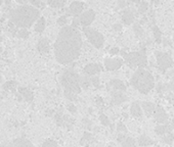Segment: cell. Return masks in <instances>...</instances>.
<instances>
[{
  "label": "cell",
  "instance_id": "obj_1",
  "mask_svg": "<svg viewBox=\"0 0 174 147\" xmlns=\"http://www.w3.org/2000/svg\"><path fill=\"white\" fill-rule=\"evenodd\" d=\"M82 48V37L77 29L65 26L61 29L54 43L55 59L61 64H68L76 60Z\"/></svg>",
  "mask_w": 174,
  "mask_h": 147
},
{
  "label": "cell",
  "instance_id": "obj_2",
  "mask_svg": "<svg viewBox=\"0 0 174 147\" xmlns=\"http://www.w3.org/2000/svg\"><path fill=\"white\" fill-rule=\"evenodd\" d=\"M40 11L32 5L22 4L17 8L10 10L9 20L10 23L16 27L27 29L30 28L36 20L39 19Z\"/></svg>",
  "mask_w": 174,
  "mask_h": 147
},
{
  "label": "cell",
  "instance_id": "obj_3",
  "mask_svg": "<svg viewBox=\"0 0 174 147\" xmlns=\"http://www.w3.org/2000/svg\"><path fill=\"white\" fill-rule=\"evenodd\" d=\"M80 76L74 70H67L61 77V84L64 88V93L66 98L71 101H75L77 99V94L81 92Z\"/></svg>",
  "mask_w": 174,
  "mask_h": 147
},
{
  "label": "cell",
  "instance_id": "obj_4",
  "mask_svg": "<svg viewBox=\"0 0 174 147\" xmlns=\"http://www.w3.org/2000/svg\"><path fill=\"white\" fill-rule=\"evenodd\" d=\"M130 84L138 92L147 94L155 87V79L144 67H137L130 79Z\"/></svg>",
  "mask_w": 174,
  "mask_h": 147
},
{
  "label": "cell",
  "instance_id": "obj_5",
  "mask_svg": "<svg viewBox=\"0 0 174 147\" xmlns=\"http://www.w3.org/2000/svg\"><path fill=\"white\" fill-rule=\"evenodd\" d=\"M121 54L124 57L126 63L130 67H146L147 66V58L146 49H141L139 51L129 52L126 53L124 51H121Z\"/></svg>",
  "mask_w": 174,
  "mask_h": 147
},
{
  "label": "cell",
  "instance_id": "obj_6",
  "mask_svg": "<svg viewBox=\"0 0 174 147\" xmlns=\"http://www.w3.org/2000/svg\"><path fill=\"white\" fill-rule=\"evenodd\" d=\"M83 33L88 39V41L95 47L96 49H101L104 46L105 43V38L102 36V34L99 33L98 31L94 30L92 28L89 27H84L83 28Z\"/></svg>",
  "mask_w": 174,
  "mask_h": 147
},
{
  "label": "cell",
  "instance_id": "obj_7",
  "mask_svg": "<svg viewBox=\"0 0 174 147\" xmlns=\"http://www.w3.org/2000/svg\"><path fill=\"white\" fill-rule=\"evenodd\" d=\"M156 60H157L158 67L161 72L165 73L169 67L172 66L173 59L170 54L166 53V52H161V51H156Z\"/></svg>",
  "mask_w": 174,
  "mask_h": 147
},
{
  "label": "cell",
  "instance_id": "obj_8",
  "mask_svg": "<svg viewBox=\"0 0 174 147\" xmlns=\"http://www.w3.org/2000/svg\"><path fill=\"white\" fill-rule=\"evenodd\" d=\"M94 19H95V13L92 9L84 11L83 13H81L79 16V22H80V25H82L83 27L90 26L94 20Z\"/></svg>",
  "mask_w": 174,
  "mask_h": 147
},
{
  "label": "cell",
  "instance_id": "obj_9",
  "mask_svg": "<svg viewBox=\"0 0 174 147\" xmlns=\"http://www.w3.org/2000/svg\"><path fill=\"white\" fill-rule=\"evenodd\" d=\"M124 61L122 58H106L105 59V67L108 70H119L123 66Z\"/></svg>",
  "mask_w": 174,
  "mask_h": 147
},
{
  "label": "cell",
  "instance_id": "obj_10",
  "mask_svg": "<svg viewBox=\"0 0 174 147\" xmlns=\"http://www.w3.org/2000/svg\"><path fill=\"white\" fill-rule=\"evenodd\" d=\"M111 96H112V104H115V105H119L128 100V97L126 96L122 91L112 90Z\"/></svg>",
  "mask_w": 174,
  "mask_h": 147
},
{
  "label": "cell",
  "instance_id": "obj_11",
  "mask_svg": "<svg viewBox=\"0 0 174 147\" xmlns=\"http://www.w3.org/2000/svg\"><path fill=\"white\" fill-rule=\"evenodd\" d=\"M154 117L158 124H165L168 122V114L161 106H156L154 111Z\"/></svg>",
  "mask_w": 174,
  "mask_h": 147
},
{
  "label": "cell",
  "instance_id": "obj_12",
  "mask_svg": "<svg viewBox=\"0 0 174 147\" xmlns=\"http://www.w3.org/2000/svg\"><path fill=\"white\" fill-rule=\"evenodd\" d=\"M85 7V4L81 1H74L70 4L69 6V13L74 16H78L82 13Z\"/></svg>",
  "mask_w": 174,
  "mask_h": 147
},
{
  "label": "cell",
  "instance_id": "obj_13",
  "mask_svg": "<svg viewBox=\"0 0 174 147\" xmlns=\"http://www.w3.org/2000/svg\"><path fill=\"white\" fill-rule=\"evenodd\" d=\"M102 66L99 63H88L86 66L84 67V73L85 75L88 76H95L97 74L102 72Z\"/></svg>",
  "mask_w": 174,
  "mask_h": 147
},
{
  "label": "cell",
  "instance_id": "obj_14",
  "mask_svg": "<svg viewBox=\"0 0 174 147\" xmlns=\"http://www.w3.org/2000/svg\"><path fill=\"white\" fill-rule=\"evenodd\" d=\"M135 20V14L133 13V10L131 8H126L125 10L123 11L122 14V22L125 25H132L134 23Z\"/></svg>",
  "mask_w": 174,
  "mask_h": 147
},
{
  "label": "cell",
  "instance_id": "obj_15",
  "mask_svg": "<svg viewBox=\"0 0 174 147\" xmlns=\"http://www.w3.org/2000/svg\"><path fill=\"white\" fill-rule=\"evenodd\" d=\"M172 130L173 129L171 127V125L168 124V123H165V124H159L157 127L155 128L156 134L160 135V136H164L165 134L169 133V132H171Z\"/></svg>",
  "mask_w": 174,
  "mask_h": 147
},
{
  "label": "cell",
  "instance_id": "obj_16",
  "mask_svg": "<svg viewBox=\"0 0 174 147\" xmlns=\"http://www.w3.org/2000/svg\"><path fill=\"white\" fill-rule=\"evenodd\" d=\"M110 87L113 90L122 91V92H125V91H126L125 84H124L121 80H118V79H115V80L110 81V83L108 84V88H110Z\"/></svg>",
  "mask_w": 174,
  "mask_h": 147
},
{
  "label": "cell",
  "instance_id": "obj_17",
  "mask_svg": "<svg viewBox=\"0 0 174 147\" xmlns=\"http://www.w3.org/2000/svg\"><path fill=\"white\" fill-rule=\"evenodd\" d=\"M10 147H35L33 145V143L31 141H29L28 139H25V138H19V139L14 140L13 143H11Z\"/></svg>",
  "mask_w": 174,
  "mask_h": 147
},
{
  "label": "cell",
  "instance_id": "obj_18",
  "mask_svg": "<svg viewBox=\"0 0 174 147\" xmlns=\"http://www.w3.org/2000/svg\"><path fill=\"white\" fill-rule=\"evenodd\" d=\"M49 46H50L49 45V41L46 38H42L37 44V49L41 53H46V52L49 51Z\"/></svg>",
  "mask_w": 174,
  "mask_h": 147
},
{
  "label": "cell",
  "instance_id": "obj_19",
  "mask_svg": "<svg viewBox=\"0 0 174 147\" xmlns=\"http://www.w3.org/2000/svg\"><path fill=\"white\" fill-rule=\"evenodd\" d=\"M141 108H143V111L144 113L146 114V117H151L155 111V108H156V105L152 102H141Z\"/></svg>",
  "mask_w": 174,
  "mask_h": 147
},
{
  "label": "cell",
  "instance_id": "obj_20",
  "mask_svg": "<svg viewBox=\"0 0 174 147\" xmlns=\"http://www.w3.org/2000/svg\"><path fill=\"white\" fill-rule=\"evenodd\" d=\"M19 93L22 95V97L25 99L26 101L31 102L32 100H33V92H32L31 90H29L28 88L20 87L19 88Z\"/></svg>",
  "mask_w": 174,
  "mask_h": 147
},
{
  "label": "cell",
  "instance_id": "obj_21",
  "mask_svg": "<svg viewBox=\"0 0 174 147\" xmlns=\"http://www.w3.org/2000/svg\"><path fill=\"white\" fill-rule=\"evenodd\" d=\"M130 113L134 117H140L143 113H141V105L138 101H134L131 104L130 107Z\"/></svg>",
  "mask_w": 174,
  "mask_h": 147
},
{
  "label": "cell",
  "instance_id": "obj_22",
  "mask_svg": "<svg viewBox=\"0 0 174 147\" xmlns=\"http://www.w3.org/2000/svg\"><path fill=\"white\" fill-rule=\"evenodd\" d=\"M153 144H154V141H153L150 137H147L146 135H141V136L138 138V145L141 147L151 146Z\"/></svg>",
  "mask_w": 174,
  "mask_h": 147
},
{
  "label": "cell",
  "instance_id": "obj_23",
  "mask_svg": "<svg viewBox=\"0 0 174 147\" xmlns=\"http://www.w3.org/2000/svg\"><path fill=\"white\" fill-rule=\"evenodd\" d=\"M45 27H46L45 19H44V17H39V19L37 20V23L36 25H35L34 30L35 32H37V33H42V32L45 30Z\"/></svg>",
  "mask_w": 174,
  "mask_h": 147
},
{
  "label": "cell",
  "instance_id": "obj_24",
  "mask_svg": "<svg viewBox=\"0 0 174 147\" xmlns=\"http://www.w3.org/2000/svg\"><path fill=\"white\" fill-rule=\"evenodd\" d=\"M79 83H80L81 89L86 90V89H88V87L91 85V79L89 78V76H88V75H85V76H83V77H80Z\"/></svg>",
  "mask_w": 174,
  "mask_h": 147
},
{
  "label": "cell",
  "instance_id": "obj_25",
  "mask_svg": "<svg viewBox=\"0 0 174 147\" xmlns=\"http://www.w3.org/2000/svg\"><path fill=\"white\" fill-rule=\"evenodd\" d=\"M66 2H67V0H47V3H48L49 6H51L52 8L63 7Z\"/></svg>",
  "mask_w": 174,
  "mask_h": 147
},
{
  "label": "cell",
  "instance_id": "obj_26",
  "mask_svg": "<svg viewBox=\"0 0 174 147\" xmlns=\"http://www.w3.org/2000/svg\"><path fill=\"white\" fill-rule=\"evenodd\" d=\"M152 31H153V34H154L156 42H157V43H161L162 42V33H161L160 29H159L157 26H153Z\"/></svg>",
  "mask_w": 174,
  "mask_h": 147
},
{
  "label": "cell",
  "instance_id": "obj_27",
  "mask_svg": "<svg viewBox=\"0 0 174 147\" xmlns=\"http://www.w3.org/2000/svg\"><path fill=\"white\" fill-rule=\"evenodd\" d=\"M132 25H133V31H134V33H135V36L138 37V38L143 37V29L141 28L140 23H133Z\"/></svg>",
  "mask_w": 174,
  "mask_h": 147
},
{
  "label": "cell",
  "instance_id": "obj_28",
  "mask_svg": "<svg viewBox=\"0 0 174 147\" xmlns=\"http://www.w3.org/2000/svg\"><path fill=\"white\" fill-rule=\"evenodd\" d=\"M147 9H149V3H147L146 1H144V0H141L140 3L138 4V8H137V11L139 14H143L146 13Z\"/></svg>",
  "mask_w": 174,
  "mask_h": 147
},
{
  "label": "cell",
  "instance_id": "obj_29",
  "mask_svg": "<svg viewBox=\"0 0 174 147\" xmlns=\"http://www.w3.org/2000/svg\"><path fill=\"white\" fill-rule=\"evenodd\" d=\"M122 147H137V146L133 138L126 137V139L122 142Z\"/></svg>",
  "mask_w": 174,
  "mask_h": 147
},
{
  "label": "cell",
  "instance_id": "obj_30",
  "mask_svg": "<svg viewBox=\"0 0 174 147\" xmlns=\"http://www.w3.org/2000/svg\"><path fill=\"white\" fill-rule=\"evenodd\" d=\"M17 87V83L14 81H9L3 84V89L6 91H13Z\"/></svg>",
  "mask_w": 174,
  "mask_h": 147
},
{
  "label": "cell",
  "instance_id": "obj_31",
  "mask_svg": "<svg viewBox=\"0 0 174 147\" xmlns=\"http://www.w3.org/2000/svg\"><path fill=\"white\" fill-rule=\"evenodd\" d=\"M42 147H58L57 143L52 139H47L46 141H44L42 144Z\"/></svg>",
  "mask_w": 174,
  "mask_h": 147
},
{
  "label": "cell",
  "instance_id": "obj_32",
  "mask_svg": "<svg viewBox=\"0 0 174 147\" xmlns=\"http://www.w3.org/2000/svg\"><path fill=\"white\" fill-rule=\"evenodd\" d=\"M91 139H92V135H91L90 133H88V132H84V135L83 137H82L81 139V144H85L87 142H90Z\"/></svg>",
  "mask_w": 174,
  "mask_h": 147
},
{
  "label": "cell",
  "instance_id": "obj_33",
  "mask_svg": "<svg viewBox=\"0 0 174 147\" xmlns=\"http://www.w3.org/2000/svg\"><path fill=\"white\" fill-rule=\"evenodd\" d=\"M164 142L165 143H167V144H172L173 142V140H174V136H173V134L171 133V132H169V133H167V134H165L164 135Z\"/></svg>",
  "mask_w": 174,
  "mask_h": 147
},
{
  "label": "cell",
  "instance_id": "obj_34",
  "mask_svg": "<svg viewBox=\"0 0 174 147\" xmlns=\"http://www.w3.org/2000/svg\"><path fill=\"white\" fill-rule=\"evenodd\" d=\"M99 120H101V123L104 126H110V120H109V117L106 116V114L102 113L101 116H99Z\"/></svg>",
  "mask_w": 174,
  "mask_h": 147
},
{
  "label": "cell",
  "instance_id": "obj_35",
  "mask_svg": "<svg viewBox=\"0 0 174 147\" xmlns=\"http://www.w3.org/2000/svg\"><path fill=\"white\" fill-rule=\"evenodd\" d=\"M67 22H68V20H67L66 16H61L57 19V25L61 26V27H65V26L67 25Z\"/></svg>",
  "mask_w": 174,
  "mask_h": 147
},
{
  "label": "cell",
  "instance_id": "obj_36",
  "mask_svg": "<svg viewBox=\"0 0 174 147\" xmlns=\"http://www.w3.org/2000/svg\"><path fill=\"white\" fill-rule=\"evenodd\" d=\"M17 36L20 38H22V39H26V38H28V36H29V32L26 30V29H22L20 31H19Z\"/></svg>",
  "mask_w": 174,
  "mask_h": 147
},
{
  "label": "cell",
  "instance_id": "obj_37",
  "mask_svg": "<svg viewBox=\"0 0 174 147\" xmlns=\"http://www.w3.org/2000/svg\"><path fill=\"white\" fill-rule=\"evenodd\" d=\"M117 131L118 132H123V133H126V132H127V128L125 127V125H124L123 123H118Z\"/></svg>",
  "mask_w": 174,
  "mask_h": 147
},
{
  "label": "cell",
  "instance_id": "obj_38",
  "mask_svg": "<svg viewBox=\"0 0 174 147\" xmlns=\"http://www.w3.org/2000/svg\"><path fill=\"white\" fill-rule=\"evenodd\" d=\"M29 1H30V3L32 4V6H34V7L42 6V2H41V0H29Z\"/></svg>",
  "mask_w": 174,
  "mask_h": 147
},
{
  "label": "cell",
  "instance_id": "obj_39",
  "mask_svg": "<svg viewBox=\"0 0 174 147\" xmlns=\"http://www.w3.org/2000/svg\"><path fill=\"white\" fill-rule=\"evenodd\" d=\"M91 84L93 85L94 87H99V79L98 77H96V76H94V77L91 78Z\"/></svg>",
  "mask_w": 174,
  "mask_h": 147
},
{
  "label": "cell",
  "instance_id": "obj_40",
  "mask_svg": "<svg viewBox=\"0 0 174 147\" xmlns=\"http://www.w3.org/2000/svg\"><path fill=\"white\" fill-rule=\"evenodd\" d=\"M72 25H73L72 27H74V28H77L78 26L80 25V22H79V16H75V17H74Z\"/></svg>",
  "mask_w": 174,
  "mask_h": 147
},
{
  "label": "cell",
  "instance_id": "obj_41",
  "mask_svg": "<svg viewBox=\"0 0 174 147\" xmlns=\"http://www.w3.org/2000/svg\"><path fill=\"white\" fill-rule=\"evenodd\" d=\"M68 109H69L71 113H75L76 111H77V107H76L74 104H69L68 105Z\"/></svg>",
  "mask_w": 174,
  "mask_h": 147
},
{
  "label": "cell",
  "instance_id": "obj_42",
  "mask_svg": "<svg viewBox=\"0 0 174 147\" xmlns=\"http://www.w3.org/2000/svg\"><path fill=\"white\" fill-rule=\"evenodd\" d=\"M120 52V49L118 47H113V48L110 49V54L111 55H116Z\"/></svg>",
  "mask_w": 174,
  "mask_h": 147
},
{
  "label": "cell",
  "instance_id": "obj_43",
  "mask_svg": "<svg viewBox=\"0 0 174 147\" xmlns=\"http://www.w3.org/2000/svg\"><path fill=\"white\" fill-rule=\"evenodd\" d=\"M127 3H126L125 0H118V7L119 8H125Z\"/></svg>",
  "mask_w": 174,
  "mask_h": 147
},
{
  "label": "cell",
  "instance_id": "obj_44",
  "mask_svg": "<svg viewBox=\"0 0 174 147\" xmlns=\"http://www.w3.org/2000/svg\"><path fill=\"white\" fill-rule=\"evenodd\" d=\"M113 30L116 32H120L122 30V25H120V23H115V25H113Z\"/></svg>",
  "mask_w": 174,
  "mask_h": 147
},
{
  "label": "cell",
  "instance_id": "obj_45",
  "mask_svg": "<svg viewBox=\"0 0 174 147\" xmlns=\"http://www.w3.org/2000/svg\"><path fill=\"white\" fill-rule=\"evenodd\" d=\"M166 86H167V89H169L171 91H174V80L171 81L169 84L166 85Z\"/></svg>",
  "mask_w": 174,
  "mask_h": 147
},
{
  "label": "cell",
  "instance_id": "obj_46",
  "mask_svg": "<svg viewBox=\"0 0 174 147\" xmlns=\"http://www.w3.org/2000/svg\"><path fill=\"white\" fill-rule=\"evenodd\" d=\"M118 141H119V142H121V143H122L123 142V141L124 140H125L126 139V136H125V135H124V134H119V135H118Z\"/></svg>",
  "mask_w": 174,
  "mask_h": 147
},
{
  "label": "cell",
  "instance_id": "obj_47",
  "mask_svg": "<svg viewBox=\"0 0 174 147\" xmlns=\"http://www.w3.org/2000/svg\"><path fill=\"white\" fill-rule=\"evenodd\" d=\"M83 122H84V124L87 126V129H90V127H91V122H90V120H88L87 119H84Z\"/></svg>",
  "mask_w": 174,
  "mask_h": 147
},
{
  "label": "cell",
  "instance_id": "obj_48",
  "mask_svg": "<svg viewBox=\"0 0 174 147\" xmlns=\"http://www.w3.org/2000/svg\"><path fill=\"white\" fill-rule=\"evenodd\" d=\"M130 2H132V3H135V4H139L141 0H129Z\"/></svg>",
  "mask_w": 174,
  "mask_h": 147
},
{
  "label": "cell",
  "instance_id": "obj_49",
  "mask_svg": "<svg viewBox=\"0 0 174 147\" xmlns=\"http://www.w3.org/2000/svg\"><path fill=\"white\" fill-rule=\"evenodd\" d=\"M10 1H11V0H5V2H6V4H7V5L10 3Z\"/></svg>",
  "mask_w": 174,
  "mask_h": 147
},
{
  "label": "cell",
  "instance_id": "obj_50",
  "mask_svg": "<svg viewBox=\"0 0 174 147\" xmlns=\"http://www.w3.org/2000/svg\"><path fill=\"white\" fill-rule=\"evenodd\" d=\"M3 1H4V0H0V5H1L2 3H3Z\"/></svg>",
  "mask_w": 174,
  "mask_h": 147
},
{
  "label": "cell",
  "instance_id": "obj_51",
  "mask_svg": "<svg viewBox=\"0 0 174 147\" xmlns=\"http://www.w3.org/2000/svg\"><path fill=\"white\" fill-rule=\"evenodd\" d=\"M173 42H174V34H173Z\"/></svg>",
  "mask_w": 174,
  "mask_h": 147
},
{
  "label": "cell",
  "instance_id": "obj_52",
  "mask_svg": "<svg viewBox=\"0 0 174 147\" xmlns=\"http://www.w3.org/2000/svg\"><path fill=\"white\" fill-rule=\"evenodd\" d=\"M2 147H6V146H2Z\"/></svg>",
  "mask_w": 174,
  "mask_h": 147
},
{
  "label": "cell",
  "instance_id": "obj_53",
  "mask_svg": "<svg viewBox=\"0 0 174 147\" xmlns=\"http://www.w3.org/2000/svg\"><path fill=\"white\" fill-rule=\"evenodd\" d=\"M0 59H1V56H0Z\"/></svg>",
  "mask_w": 174,
  "mask_h": 147
},
{
  "label": "cell",
  "instance_id": "obj_54",
  "mask_svg": "<svg viewBox=\"0 0 174 147\" xmlns=\"http://www.w3.org/2000/svg\"><path fill=\"white\" fill-rule=\"evenodd\" d=\"M0 33H1V31H0Z\"/></svg>",
  "mask_w": 174,
  "mask_h": 147
}]
</instances>
